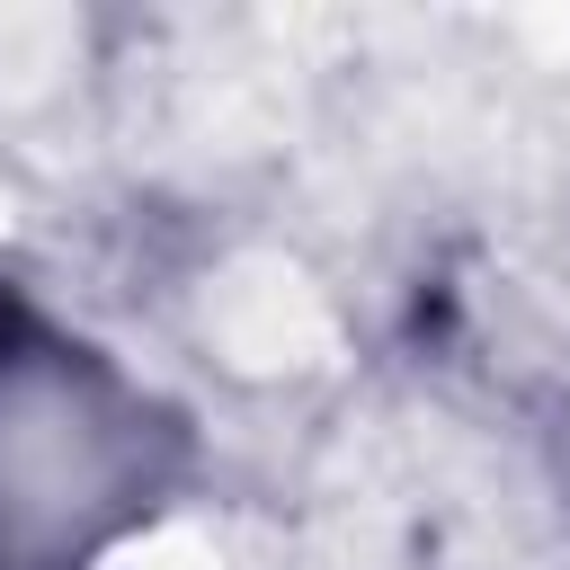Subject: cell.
<instances>
[{
    "label": "cell",
    "mask_w": 570,
    "mask_h": 570,
    "mask_svg": "<svg viewBox=\"0 0 570 570\" xmlns=\"http://www.w3.org/2000/svg\"><path fill=\"white\" fill-rule=\"evenodd\" d=\"M71 356L62 338L0 347V570H71L160 490L169 428Z\"/></svg>",
    "instance_id": "1"
}]
</instances>
